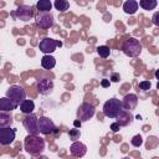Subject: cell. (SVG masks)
<instances>
[{"instance_id": "obj_20", "label": "cell", "mask_w": 159, "mask_h": 159, "mask_svg": "<svg viewBox=\"0 0 159 159\" xmlns=\"http://www.w3.org/2000/svg\"><path fill=\"white\" fill-rule=\"evenodd\" d=\"M138 10V2L135 0H128L123 4V11L128 15H133L135 14Z\"/></svg>"}, {"instance_id": "obj_9", "label": "cell", "mask_w": 159, "mask_h": 159, "mask_svg": "<svg viewBox=\"0 0 159 159\" xmlns=\"http://www.w3.org/2000/svg\"><path fill=\"white\" fill-rule=\"evenodd\" d=\"M24 127L26 129V132L31 135H39V129H37V116H35L34 113L31 114H26L24 117Z\"/></svg>"}, {"instance_id": "obj_11", "label": "cell", "mask_w": 159, "mask_h": 159, "mask_svg": "<svg viewBox=\"0 0 159 159\" xmlns=\"http://www.w3.org/2000/svg\"><path fill=\"white\" fill-rule=\"evenodd\" d=\"M16 132L11 127L0 128V144L1 145H10L15 140Z\"/></svg>"}, {"instance_id": "obj_13", "label": "cell", "mask_w": 159, "mask_h": 159, "mask_svg": "<svg viewBox=\"0 0 159 159\" xmlns=\"http://www.w3.org/2000/svg\"><path fill=\"white\" fill-rule=\"evenodd\" d=\"M36 87H37V91L41 94L47 96L53 91V81L50 80V78H41V80L37 81Z\"/></svg>"}, {"instance_id": "obj_4", "label": "cell", "mask_w": 159, "mask_h": 159, "mask_svg": "<svg viewBox=\"0 0 159 159\" xmlns=\"http://www.w3.org/2000/svg\"><path fill=\"white\" fill-rule=\"evenodd\" d=\"M5 97L11 99L16 106H20V103L26 99V91L19 84H12L7 88Z\"/></svg>"}, {"instance_id": "obj_19", "label": "cell", "mask_w": 159, "mask_h": 159, "mask_svg": "<svg viewBox=\"0 0 159 159\" xmlns=\"http://www.w3.org/2000/svg\"><path fill=\"white\" fill-rule=\"evenodd\" d=\"M14 119L10 112H1L0 111V128H5V127H10L12 124Z\"/></svg>"}, {"instance_id": "obj_8", "label": "cell", "mask_w": 159, "mask_h": 159, "mask_svg": "<svg viewBox=\"0 0 159 159\" xmlns=\"http://www.w3.org/2000/svg\"><path fill=\"white\" fill-rule=\"evenodd\" d=\"M56 125L55 123L46 116H41L40 118H37V129H39V133L41 134H52L55 130H56Z\"/></svg>"}, {"instance_id": "obj_25", "label": "cell", "mask_w": 159, "mask_h": 159, "mask_svg": "<svg viewBox=\"0 0 159 159\" xmlns=\"http://www.w3.org/2000/svg\"><path fill=\"white\" fill-rule=\"evenodd\" d=\"M68 137H70V140L72 142H77L81 137V132L77 129V128H72L68 130Z\"/></svg>"}, {"instance_id": "obj_1", "label": "cell", "mask_w": 159, "mask_h": 159, "mask_svg": "<svg viewBox=\"0 0 159 159\" xmlns=\"http://www.w3.org/2000/svg\"><path fill=\"white\" fill-rule=\"evenodd\" d=\"M25 150L31 155H39L45 149V139L40 135H31L27 134L24 140Z\"/></svg>"}, {"instance_id": "obj_30", "label": "cell", "mask_w": 159, "mask_h": 159, "mask_svg": "<svg viewBox=\"0 0 159 159\" xmlns=\"http://www.w3.org/2000/svg\"><path fill=\"white\" fill-rule=\"evenodd\" d=\"M109 80H107V78H103L102 81H101V86L103 87V88H107V87H109Z\"/></svg>"}, {"instance_id": "obj_15", "label": "cell", "mask_w": 159, "mask_h": 159, "mask_svg": "<svg viewBox=\"0 0 159 159\" xmlns=\"http://www.w3.org/2000/svg\"><path fill=\"white\" fill-rule=\"evenodd\" d=\"M116 118H117V123H118L120 127H125V125L130 124L132 120H133V117H132L130 112H127V111H124V109H123Z\"/></svg>"}, {"instance_id": "obj_10", "label": "cell", "mask_w": 159, "mask_h": 159, "mask_svg": "<svg viewBox=\"0 0 159 159\" xmlns=\"http://www.w3.org/2000/svg\"><path fill=\"white\" fill-rule=\"evenodd\" d=\"M12 16L17 20H21V21H29L34 16V11H32V7L29 5H20L12 12Z\"/></svg>"}, {"instance_id": "obj_22", "label": "cell", "mask_w": 159, "mask_h": 159, "mask_svg": "<svg viewBox=\"0 0 159 159\" xmlns=\"http://www.w3.org/2000/svg\"><path fill=\"white\" fill-rule=\"evenodd\" d=\"M157 5H158L157 0H140L138 4V6H140L143 10H147V11L154 10L157 7Z\"/></svg>"}, {"instance_id": "obj_27", "label": "cell", "mask_w": 159, "mask_h": 159, "mask_svg": "<svg viewBox=\"0 0 159 159\" xmlns=\"http://www.w3.org/2000/svg\"><path fill=\"white\" fill-rule=\"evenodd\" d=\"M138 87L142 91H149L150 87H152V83H150V81H142V82H139Z\"/></svg>"}, {"instance_id": "obj_18", "label": "cell", "mask_w": 159, "mask_h": 159, "mask_svg": "<svg viewBox=\"0 0 159 159\" xmlns=\"http://www.w3.org/2000/svg\"><path fill=\"white\" fill-rule=\"evenodd\" d=\"M41 66L45 70H52L56 66V58L51 55H43V57L41 58Z\"/></svg>"}, {"instance_id": "obj_31", "label": "cell", "mask_w": 159, "mask_h": 159, "mask_svg": "<svg viewBox=\"0 0 159 159\" xmlns=\"http://www.w3.org/2000/svg\"><path fill=\"white\" fill-rule=\"evenodd\" d=\"M158 16H159V12H155V14L153 15V24H154V25H157V26H159V20H158Z\"/></svg>"}, {"instance_id": "obj_16", "label": "cell", "mask_w": 159, "mask_h": 159, "mask_svg": "<svg viewBox=\"0 0 159 159\" xmlns=\"http://www.w3.org/2000/svg\"><path fill=\"white\" fill-rule=\"evenodd\" d=\"M19 106H16L11 99H9L7 97H1L0 98V111L1 112H11L14 109H16Z\"/></svg>"}, {"instance_id": "obj_14", "label": "cell", "mask_w": 159, "mask_h": 159, "mask_svg": "<svg viewBox=\"0 0 159 159\" xmlns=\"http://www.w3.org/2000/svg\"><path fill=\"white\" fill-rule=\"evenodd\" d=\"M70 152H71V154H72L73 157H76V158H82V157H84L86 153H87V147H86L83 143H81V142H73L72 145L70 147Z\"/></svg>"}, {"instance_id": "obj_23", "label": "cell", "mask_w": 159, "mask_h": 159, "mask_svg": "<svg viewBox=\"0 0 159 159\" xmlns=\"http://www.w3.org/2000/svg\"><path fill=\"white\" fill-rule=\"evenodd\" d=\"M52 5H53V6L56 7V10H58L60 12H65V11H67L68 7H70V2L66 1V0H56Z\"/></svg>"}, {"instance_id": "obj_2", "label": "cell", "mask_w": 159, "mask_h": 159, "mask_svg": "<svg viewBox=\"0 0 159 159\" xmlns=\"http://www.w3.org/2000/svg\"><path fill=\"white\" fill-rule=\"evenodd\" d=\"M122 51L128 57H137L142 52V45H140L139 40H137L134 37H129V39L123 41Z\"/></svg>"}, {"instance_id": "obj_3", "label": "cell", "mask_w": 159, "mask_h": 159, "mask_svg": "<svg viewBox=\"0 0 159 159\" xmlns=\"http://www.w3.org/2000/svg\"><path fill=\"white\" fill-rule=\"evenodd\" d=\"M122 111H123V108H122L120 99L109 98L103 104V114L108 118H116Z\"/></svg>"}, {"instance_id": "obj_24", "label": "cell", "mask_w": 159, "mask_h": 159, "mask_svg": "<svg viewBox=\"0 0 159 159\" xmlns=\"http://www.w3.org/2000/svg\"><path fill=\"white\" fill-rule=\"evenodd\" d=\"M96 51H97V53L99 55V57H102V58H107V57L111 55V50H109V47L106 46V45L98 46V47L96 48Z\"/></svg>"}, {"instance_id": "obj_12", "label": "cell", "mask_w": 159, "mask_h": 159, "mask_svg": "<svg viewBox=\"0 0 159 159\" xmlns=\"http://www.w3.org/2000/svg\"><path fill=\"white\" fill-rule=\"evenodd\" d=\"M122 103V108L127 112H132L133 109H135L137 104H138V97L134 93H128L123 97V99L120 101Z\"/></svg>"}, {"instance_id": "obj_5", "label": "cell", "mask_w": 159, "mask_h": 159, "mask_svg": "<svg viewBox=\"0 0 159 159\" xmlns=\"http://www.w3.org/2000/svg\"><path fill=\"white\" fill-rule=\"evenodd\" d=\"M96 113V108L93 104L84 102L82 104H80V107L77 108V120H80L81 123L89 120Z\"/></svg>"}, {"instance_id": "obj_21", "label": "cell", "mask_w": 159, "mask_h": 159, "mask_svg": "<svg viewBox=\"0 0 159 159\" xmlns=\"http://www.w3.org/2000/svg\"><path fill=\"white\" fill-rule=\"evenodd\" d=\"M36 7L39 12H50V10L52 9V2L50 0H40L37 1Z\"/></svg>"}, {"instance_id": "obj_28", "label": "cell", "mask_w": 159, "mask_h": 159, "mask_svg": "<svg viewBox=\"0 0 159 159\" xmlns=\"http://www.w3.org/2000/svg\"><path fill=\"white\" fill-rule=\"evenodd\" d=\"M120 81V75L118 72H113L109 77V82H119Z\"/></svg>"}, {"instance_id": "obj_32", "label": "cell", "mask_w": 159, "mask_h": 159, "mask_svg": "<svg viewBox=\"0 0 159 159\" xmlns=\"http://www.w3.org/2000/svg\"><path fill=\"white\" fill-rule=\"evenodd\" d=\"M73 125H75V128H77V127H80V125H81V122H80V120H77V119H76V120H75V122H73Z\"/></svg>"}, {"instance_id": "obj_29", "label": "cell", "mask_w": 159, "mask_h": 159, "mask_svg": "<svg viewBox=\"0 0 159 159\" xmlns=\"http://www.w3.org/2000/svg\"><path fill=\"white\" fill-rule=\"evenodd\" d=\"M119 129H120V125H119L117 122H114V123H112V124H111V130H112V132L117 133Z\"/></svg>"}, {"instance_id": "obj_6", "label": "cell", "mask_w": 159, "mask_h": 159, "mask_svg": "<svg viewBox=\"0 0 159 159\" xmlns=\"http://www.w3.org/2000/svg\"><path fill=\"white\" fill-rule=\"evenodd\" d=\"M35 24L41 30H47L53 26V16L51 12H36Z\"/></svg>"}, {"instance_id": "obj_7", "label": "cell", "mask_w": 159, "mask_h": 159, "mask_svg": "<svg viewBox=\"0 0 159 159\" xmlns=\"http://www.w3.org/2000/svg\"><path fill=\"white\" fill-rule=\"evenodd\" d=\"M62 46V42L61 41H57L55 39H51V37H43L40 43H39V48L41 52H43L45 55H50L52 52L56 51V47H61Z\"/></svg>"}, {"instance_id": "obj_26", "label": "cell", "mask_w": 159, "mask_h": 159, "mask_svg": "<svg viewBox=\"0 0 159 159\" xmlns=\"http://www.w3.org/2000/svg\"><path fill=\"white\" fill-rule=\"evenodd\" d=\"M130 143H132V145H133V147H137V148H139V147L143 144V138H142V135H140V134H137V135H134V137L132 138Z\"/></svg>"}, {"instance_id": "obj_33", "label": "cell", "mask_w": 159, "mask_h": 159, "mask_svg": "<svg viewBox=\"0 0 159 159\" xmlns=\"http://www.w3.org/2000/svg\"><path fill=\"white\" fill-rule=\"evenodd\" d=\"M37 159H48V158H47L46 155H40V157H39Z\"/></svg>"}, {"instance_id": "obj_17", "label": "cell", "mask_w": 159, "mask_h": 159, "mask_svg": "<svg viewBox=\"0 0 159 159\" xmlns=\"http://www.w3.org/2000/svg\"><path fill=\"white\" fill-rule=\"evenodd\" d=\"M34 109H35V103L31 99H25V101H22L20 103V111L25 116L26 114H31L34 112Z\"/></svg>"}]
</instances>
